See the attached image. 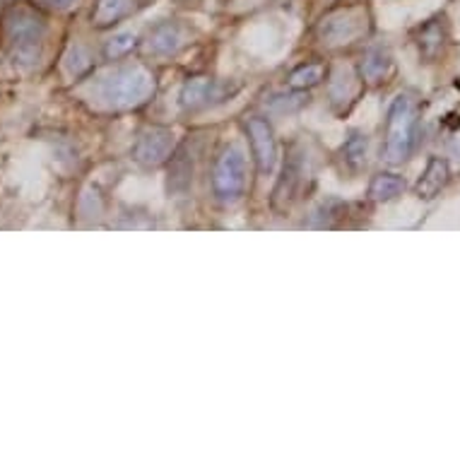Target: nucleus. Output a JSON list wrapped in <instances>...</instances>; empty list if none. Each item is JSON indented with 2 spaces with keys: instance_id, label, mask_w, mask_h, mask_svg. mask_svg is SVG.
<instances>
[{
  "instance_id": "f257e3e1",
  "label": "nucleus",
  "mask_w": 460,
  "mask_h": 460,
  "mask_svg": "<svg viewBox=\"0 0 460 460\" xmlns=\"http://www.w3.org/2000/svg\"><path fill=\"white\" fill-rule=\"evenodd\" d=\"M157 92V75L143 63L116 66L109 73L94 80V99L97 104L111 111H130L147 104Z\"/></svg>"
},
{
  "instance_id": "f03ea898",
  "label": "nucleus",
  "mask_w": 460,
  "mask_h": 460,
  "mask_svg": "<svg viewBox=\"0 0 460 460\" xmlns=\"http://www.w3.org/2000/svg\"><path fill=\"white\" fill-rule=\"evenodd\" d=\"M46 31V17L27 3H10V8L0 20V41L10 53V58L20 66H37Z\"/></svg>"
},
{
  "instance_id": "7ed1b4c3",
  "label": "nucleus",
  "mask_w": 460,
  "mask_h": 460,
  "mask_svg": "<svg viewBox=\"0 0 460 460\" xmlns=\"http://www.w3.org/2000/svg\"><path fill=\"white\" fill-rule=\"evenodd\" d=\"M314 183H316V159L311 155L309 145L292 143L282 162L278 183L272 189L270 208L278 215H287L304 198H309Z\"/></svg>"
},
{
  "instance_id": "20e7f679",
  "label": "nucleus",
  "mask_w": 460,
  "mask_h": 460,
  "mask_svg": "<svg viewBox=\"0 0 460 460\" xmlns=\"http://www.w3.org/2000/svg\"><path fill=\"white\" fill-rule=\"evenodd\" d=\"M417 130H420V104L415 94L400 92L393 99L385 113V133H384V159L388 164H402L410 159L417 145Z\"/></svg>"
},
{
  "instance_id": "39448f33",
  "label": "nucleus",
  "mask_w": 460,
  "mask_h": 460,
  "mask_svg": "<svg viewBox=\"0 0 460 460\" xmlns=\"http://www.w3.org/2000/svg\"><path fill=\"white\" fill-rule=\"evenodd\" d=\"M371 31L369 8L364 3L340 5L325 13L314 27V41L325 51H342L349 46L362 44Z\"/></svg>"
},
{
  "instance_id": "423d86ee",
  "label": "nucleus",
  "mask_w": 460,
  "mask_h": 460,
  "mask_svg": "<svg viewBox=\"0 0 460 460\" xmlns=\"http://www.w3.org/2000/svg\"><path fill=\"white\" fill-rule=\"evenodd\" d=\"M210 183L212 193L219 203L232 205L242 200L243 193H246V183H249V164H246V155L239 145L226 143L215 155Z\"/></svg>"
},
{
  "instance_id": "0eeeda50",
  "label": "nucleus",
  "mask_w": 460,
  "mask_h": 460,
  "mask_svg": "<svg viewBox=\"0 0 460 460\" xmlns=\"http://www.w3.org/2000/svg\"><path fill=\"white\" fill-rule=\"evenodd\" d=\"M239 92V84L225 83V80H212L210 75H193L189 77L181 87V104L183 113H200L208 111L212 106L225 104L226 99H232Z\"/></svg>"
},
{
  "instance_id": "6e6552de",
  "label": "nucleus",
  "mask_w": 460,
  "mask_h": 460,
  "mask_svg": "<svg viewBox=\"0 0 460 460\" xmlns=\"http://www.w3.org/2000/svg\"><path fill=\"white\" fill-rule=\"evenodd\" d=\"M367 84L359 77L357 66H349L345 61H338L328 66V77H325V92H328V102L331 109L338 116H348L357 106L359 97Z\"/></svg>"
},
{
  "instance_id": "1a4fd4ad",
  "label": "nucleus",
  "mask_w": 460,
  "mask_h": 460,
  "mask_svg": "<svg viewBox=\"0 0 460 460\" xmlns=\"http://www.w3.org/2000/svg\"><path fill=\"white\" fill-rule=\"evenodd\" d=\"M176 152V137L174 130L164 128V126H150L145 128L137 140L133 143V162H137L145 169H155V166L166 164L174 157Z\"/></svg>"
},
{
  "instance_id": "9d476101",
  "label": "nucleus",
  "mask_w": 460,
  "mask_h": 460,
  "mask_svg": "<svg viewBox=\"0 0 460 460\" xmlns=\"http://www.w3.org/2000/svg\"><path fill=\"white\" fill-rule=\"evenodd\" d=\"M246 137H249L251 155L261 174H270L278 164V137L272 130V123L265 116H249L243 123Z\"/></svg>"
},
{
  "instance_id": "9b49d317",
  "label": "nucleus",
  "mask_w": 460,
  "mask_h": 460,
  "mask_svg": "<svg viewBox=\"0 0 460 460\" xmlns=\"http://www.w3.org/2000/svg\"><path fill=\"white\" fill-rule=\"evenodd\" d=\"M189 30L183 24L174 22V20H164V22L147 30L143 39V49L155 58H172L189 44Z\"/></svg>"
},
{
  "instance_id": "f8f14e48",
  "label": "nucleus",
  "mask_w": 460,
  "mask_h": 460,
  "mask_svg": "<svg viewBox=\"0 0 460 460\" xmlns=\"http://www.w3.org/2000/svg\"><path fill=\"white\" fill-rule=\"evenodd\" d=\"M393 56L384 46H371L362 56V61L357 63L359 77L364 84H384L393 75Z\"/></svg>"
},
{
  "instance_id": "ddd939ff",
  "label": "nucleus",
  "mask_w": 460,
  "mask_h": 460,
  "mask_svg": "<svg viewBox=\"0 0 460 460\" xmlns=\"http://www.w3.org/2000/svg\"><path fill=\"white\" fill-rule=\"evenodd\" d=\"M367 155H369V137L362 130H349L345 143L338 152V162L342 166V174L357 176L367 166Z\"/></svg>"
},
{
  "instance_id": "4468645a",
  "label": "nucleus",
  "mask_w": 460,
  "mask_h": 460,
  "mask_svg": "<svg viewBox=\"0 0 460 460\" xmlns=\"http://www.w3.org/2000/svg\"><path fill=\"white\" fill-rule=\"evenodd\" d=\"M137 5H140V0H97V5L92 10V24L97 30H109L133 15Z\"/></svg>"
},
{
  "instance_id": "2eb2a0df",
  "label": "nucleus",
  "mask_w": 460,
  "mask_h": 460,
  "mask_svg": "<svg viewBox=\"0 0 460 460\" xmlns=\"http://www.w3.org/2000/svg\"><path fill=\"white\" fill-rule=\"evenodd\" d=\"M451 179V169H448V162L441 157H431L427 162V169L420 176L417 181V196L424 198V200H431L437 198L441 190L446 189V183Z\"/></svg>"
},
{
  "instance_id": "dca6fc26",
  "label": "nucleus",
  "mask_w": 460,
  "mask_h": 460,
  "mask_svg": "<svg viewBox=\"0 0 460 460\" xmlns=\"http://www.w3.org/2000/svg\"><path fill=\"white\" fill-rule=\"evenodd\" d=\"M328 77V63L323 61H311V63H299L289 75H287V87L296 92H309L325 83Z\"/></svg>"
},
{
  "instance_id": "f3484780",
  "label": "nucleus",
  "mask_w": 460,
  "mask_h": 460,
  "mask_svg": "<svg viewBox=\"0 0 460 460\" xmlns=\"http://www.w3.org/2000/svg\"><path fill=\"white\" fill-rule=\"evenodd\" d=\"M345 219H348V203H342L338 198H325L323 203L311 212L309 222H304V225L314 226V229H332V226L342 225Z\"/></svg>"
},
{
  "instance_id": "a211bd4d",
  "label": "nucleus",
  "mask_w": 460,
  "mask_h": 460,
  "mask_svg": "<svg viewBox=\"0 0 460 460\" xmlns=\"http://www.w3.org/2000/svg\"><path fill=\"white\" fill-rule=\"evenodd\" d=\"M405 190V179L398 174H391V172H381L371 179L369 190H367V196L374 203H391L395 198L400 196Z\"/></svg>"
},
{
  "instance_id": "6ab92c4d",
  "label": "nucleus",
  "mask_w": 460,
  "mask_h": 460,
  "mask_svg": "<svg viewBox=\"0 0 460 460\" xmlns=\"http://www.w3.org/2000/svg\"><path fill=\"white\" fill-rule=\"evenodd\" d=\"M137 46V37L136 34H130V31H121V34H113L109 41L104 44V58L106 61H123L126 56L136 51Z\"/></svg>"
},
{
  "instance_id": "aec40b11",
  "label": "nucleus",
  "mask_w": 460,
  "mask_h": 460,
  "mask_svg": "<svg viewBox=\"0 0 460 460\" xmlns=\"http://www.w3.org/2000/svg\"><path fill=\"white\" fill-rule=\"evenodd\" d=\"M441 46H444V27L438 22L424 24L422 31H420V51L427 58H431V56H437L441 51Z\"/></svg>"
},
{
  "instance_id": "412c9836",
  "label": "nucleus",
  "mask_w": 460,
  "mask_h": 460,
  "mask_svg": "<svg viewBox=\"0 0 460 460\" xmlns=\"http://www.w3.org/2000/svg\"><path fill=\"white\" fill-rule=\"evenodd\" d=\"M304 104H309V94L296 90H289L287 94H272V97L268 99V106L279 113L296 111V109H302Z\"/></svg>"
},
{
  "instance_id": "4be33fe9",
  "label": "nucleus",
  "mask_w": 460,
  "mask_h": 460,
  "mask_svg": "<svg viewBox=\"0 0 460 460\" xmlns=\"http://www.w3.org/2000/svg\"><path fill=\"white\" fill-rule=\"evenodd\" d=\"M66 61H68L70 73H73L75 77H83L84 73H90L92 70V53L80 44L70 49V56L66 58Z\"/></svg>"
},
{
  "instance_id": "5701e85b",
  "label": "nucleus",
  "mask_w": 460,
  "mask_h": 460,
  "mask_svg": "<svg viewBox=\"0 0 460 460\" xmlns=\"http://www.w3.org/2000/svg\"><path fill=\"white\" fill-rule=\"evenodd\" d=\"M46 5L51 10H56V13H63V10H70L75 8L80 0H44Z\"/></svg>"
},
{
  "instance_id": "b1692460",
  "label": "nucleus",
  "mask_w": 460,
  "mask_h": 460,
  "mask_svg": "<svg viewBox=\"0 0 460 460\" xmlns=\"http://www.w3.org/2000/svg\"><path fill=\"white\" fill-rule=\"evenodd\" d=\"M453 152H456V155L460 157V136L456 137V143H453Z\"/></svg>"
},
{
  "instance_id": "393cba45",
  "label": "nucleus",
  "mask_w": 460,
  "mask_h": 460,
  "mask_svg": "<svg viewBox=\"0 0 460 460\" xmlns=\"http://www.w3.org/2000/svg\"><path fill=\"white\" fill-rule=\"evenodd\" d=\"M5 3H8V5H10V3H15V0H5Z\"/></svg>"
}]
</instances>
